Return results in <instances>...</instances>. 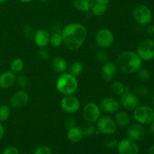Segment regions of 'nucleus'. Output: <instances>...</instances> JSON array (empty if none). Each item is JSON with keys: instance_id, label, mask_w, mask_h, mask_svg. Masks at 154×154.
Wrapping results in <instances>:
<instances>
[{"instance_id": "obj_1", "label": "nucleus", "mask_w": 154, "mask_h": 154, "mask_svg": "<svg viewBox=\"0 0 154 154\" xmlns=\"http://www.w3.org/2000/svg\"><path fill=\"white\" fill-rule=\"evenodd\" d=\"M63 44L72 51L79 50L87 38V29L83 24L72 23L68 24L61 32Z\"/></svg>"}, {"instance_id": "obj_2", "label": "nucleus", "mask_w": 154, "mask_h": 154, "mask_svg": "<svg viewBox=\"0 0 154 154\" xmlns=\"http://www.w3.org/2000/svg\"><path fill=\"white\" fill-rule=\"evenodd\" d=\"M142 62L137 53L126 51L117 57L115 63L119 71L123 74L129 75L138 72L142 66Z\"/></svg>"}, {"instance_id": "obj_3", "label": "nucleus", "mask_w": 154, "mask_h": 154, "mask_svg": "<svg viewBox=\"0 0 154 154\" xmlns=\"http://www.w3.org/2000/svg\"><path fill=\"white\" fill-rule=\"evenodd\" d=\"M56 88L63 96L74 95L78 88V81L76 77L69 72L60 75L56 81Z\"/></svg>"}, {"instance_id": "obj_4", "label": "nucleus", "mask_w": 154, "mask_h": 154, "mask_svg": "<svg viewBox=\"0 0 154 154\" xmlns=\"http://www.w3.org/2000/svg\"><path fill=\"white\" fill-rule=\"evenodd\" d=\"M132 15L135 22L141 26L148 25L153 19V13L148 6L138 5L135 6L132 11Z\"/></svg>"}, {"instance_id": "obj_5", "label": "nucleus", "mask_w": 154, "mask_h": 154, "mask_svg": "<svg viewBox=\"0 0 154 154\" xmlns=\"http://www.w3.org/2000/svg\"><path fill=\"white\" fill-rule=\"evenodd\" d=\"M133 118L141 125H149L154 118V110L147 105H139L133 111Z\"/></svg>"}, {"instance_id": "obj_6", "label": "nucleus", "mask_w": 154, "mask_h": 154, "mask_svg": "<svg viewBox=\"0 0 154 154\" xmlns=\"http://www.w3.org/2000/svg\"><path fill=\"white\" fill-rule=\"evenodd\" d=\"M137 54L142 61L148 62L154 59V40L145 38L140 42L137 49Z\"/></svg>"}, {"instance_id": "obj_7", "label": "nucleus", "mask_w": 154, "mask_h": 154, "mask_svg": "<svg viewBox=\"0 0 154 154\" xmlns=\"http://www.w3.org/2000/svg\"><path fill=\"white\" fill-rule=\"evenodd\" d=\"M120 96V98L119 101H120V106L126 111H133L137 107L140 105L139 97L135 93L131 92L128 87L126 88V91Z\"/></svg>"}, {"instance_id": "obj_8", "label": "nucleus", "mask_w": 154, "mask_h": 154, "mask_svg": "<svg viewBox=\"0 0 154 154\" xmlns=\"http://www.w3.org/2000/svg\"><path fill=\"white\" fill-rule=\"evenodd\" d=\"M117 124L114 119L109 116H101L96 122V129L104 135H113L117 130Z\"/></svg>"}, {"instance_id": "obj_9", "label": "nucleus", "mask_w": 154, "mask_h": 154, "mask_svg": "<svg viewBox=\"0 0 154 154\" xmlns=\"http://www.w3.org/2000/svg\"><path fill=\"white\" fill-rule=\"evenodd\" d=\"M95 41L100 49L107 50L111 48L114 42V36L112 32L107 28L101 29L97 32Z\"/></svg>"}, {"instance_id": "obj_10", "label": "nucleus", "mask_w": 154, "mask_h": 154, "mask_svg": "<svg viewBox=\"0 0 154 154\" xmlns=\"http://www.w3.org/2000/svg\"><path fill=\"white\" fill-rule=\"evenodd\" d=\"M83 118L86 122L90 123H94L102 116V111L99 105L94 102H89L84 105L82 111Z\"/></svg>"}, {"instance_id": "obj_11", "label": "nucleus", "mask_w": 154, "mask_h": 154, "mask_svg": "<svg viewBox=\"0 0 154 154\" xmlns=\"http://www.w3.org/2000/svg\"><path fill=\"white\" fill-rule=\"evenodd\" d=\"M60 107L65 113L72 114L79 111L81 108V102L79 99L74 95L64 96L60 102Z\"/></svg>"}, {"instance_id": "obj_12", "label": "nucleus", "mask_w": 154, "mask_h": 154, "mask_svg": "<svg viewBox=\"0 0 154 154\" xmlns=\"http://www.w3.org/2000/svg\"><path fill=\"white\" fill-rule=\"evenodd\" d=\"M99 107L101 111L107 114H115L120 111L121 108L120 101L111 96L103 98L100 102Z\"/></svg>"}, {"instance_id": "obj_13", "label": "nucleus", "mask_w": 154, "mask_h": 154, "mask_svg": "<svg viewBox=\"0 0 154 154\" xmlns=\"http://www.w3.org/2000/svg\"><path fill=\"white\" fill-rule=\"evenodd\" d=\"M29 102V95L24 90L15 92L9 100V106L14 109H20L25 107Z\"/></svg>"}, {"instance_id": "obj_14", "label": "nucleus", "mask_w": 154, "mask_h": 154, "mask_svg": "<svg viewBox=\"0 0 154 154\" xmlns=\"http://www.w3.org/2000/svg\"><path fill=\"white\" fill-rule=\"evenodd\" d=\"M126 135H127L128 138L135 142H138V141H143L145 138L147 132L142 125L140 123H135V124L129 125L128 126Z\"/></svg>"}, {"instance_id": "obj_15", "label": "nucleus", "mask_w": 154, "mask_h": 154, "mask_svg": "<svg viewBox=\"0 0 154 154\" xmlns=\"http://www.w3.org/2000/svg\"><path fill=\"white\" fill-rule=\"evenodd\" d=\"M118 69L115 63L112 61H107L103 63L100 70L101 77L107 82H111L116 78Z\"/></svg>"}, {"instance_id": "obj_16", "label": "nucleus", "mask_w": 154, "mask_h": 154, "mask_svg": "<svg viewBox=\"0 0 154 154\" xmlns=\"http://www.w3.org/2000/svg\"><path fill=\"white\" fill-rule=\"evenodd\" d=\"M117 150L119 154H138L139 147L135 141L129 139L124 138L118 142Z\"/></svg>"}, {"instance_id": "obj_17", "label": "nucleus", "mask_w": 154, "mask_h": 154, "mask_svg": "<svg viewBox=\"0 0 154 154\" xmlns=\"http://www.w3.org/2000/svg\"><path fill=\"white\" fill-rule=\"evenodd\" d=\"M50 33L47 30L40 29L35 32L33 38L34 42L38 48H45L49 45Z\"/></svg>"}, {"instance_id": "obj_18", "label": "nucleus", "mask_w": 154, "mask_h": 154, "mask_svg": "<svg viewBox=\"0 0 154 154\" xmlns=\"http://www.w3.org/2000/svg\"><path fill=\"white\" fill-rule=\"evenodd\" d=\"M16 82V75L11 71H5L0 74V89L10 88Z\"/></svg>"}, {"instance_id": "obj_19", "label": "nucleus", "mask_w": 154, "mask_h": 154, "mask_svg": "<svg viewBox=\"0 0 154 154\" xmlns=\"http://www.w3.org/2000/svg\"><path fill=\"white\" fill-rule=\"evenodd\" d=\"M51 66L53 69L57 73L63 74L66 72V71L69 69V65L67 61L65 60L63 57H56L51 61Z\"/></svg>"}, {"instance_id": "obj_20", "label": "nucleus", "mask_w": 154, "mask_h": 154, "mask_svg": "<svg viewBox=\"0 0 154 154\" xmlns=\"http://www.w3.org/2000/svg\"><path fill=\"white\" fill-rule=\"evenodd\" d=\"M114 120L117 126L121 127H128L131 123V117L126 111H119L115 114Z\"/></svg>"}, {"instance_id": "obj_21", "label": "nucleus", "mask_w": 154, "mask_h": 154, "mask_svg": "<svg viewBox=\"0 0 154 154\" xmlns=\"http://www.w3.org/2000/svg\"><path fill=\"white\" fill-rule=\"evenodd\" d=\"M84 138L82 130L80 126H75L67 131V138L72 143H78Z\"/></svg>"}, {"instance_id": "obj_22", "label": "nucleus", "mask_w": 154, "mask_h": 154, "mask_svg": "<svg viewBox=\"0 0 154 154\" xmlns=\"http://www.w3.org/2000/svg\"><path fill=\"white\" fill-rule=\"evenodd\" d=\"M94 3V0H72L75 8L81 12L90 11Z\"/></svg>"}, {"instance_id": "obj_23", "label": "nucleus", "mask_w": 154, "mask_h": 154, "mask_svg": "<svg viewBox=\"0 0 154 154\" xmlns=\"http://www.w3.org/2000/svg\"><path fill=\"white\" fill-rule=\"evenodd\" d=\"M24 69V62L22 59H14L10 65V71L14 75H20Z\"/></svg>"}, {"instance_id": "obj_24", "label": "nucleus", "mask_w": 154, "mask_h": 154, "mask_svg": "<svg viewBox=\"0 0 154 154\" xmlns=\"http://www.w3.org/2000/svg\"><path fill=\"white\" fill-rule=\"evenodd\" d=\"M126 88L127 87L125 86V84L120 81H116L113 82L111 84V87H110L111 93H114V95H117V96H121L126 91Z\"/></svg>"}, {"instance_id": "obj_25", "label": "nucleus", "mask_w": 154, "mask_h": 154, "mask_svg": "<svg viewBox=\"0 0 154 154\" xmlns=\"http://www.w3.org/2000/svg\"><path fill=\"white\" fill-rule=\"evenodd\" d=\"M69 73H70L71 75H72L75 77H78L81 75L83 72L84 70V66L83 64L79 61H75L71 64V66H69Z\"/></svg>"}, {"instance_id": "obj_26", "label": "nucleus", "mask_w": 154, "mask_h": 154, "mask_svg": "<svg viewBox=\"0 0 154 154\" xmlns=\"http://www.w3.org/2000/svg\"><path fill=\"white\" fill-rule=\"evenodd\" d=\"M108 11V5L103 4H100V3L95 2L94 5L92 7L91 11L94 16L96 17H102Z\"/></svg>"}, {"instance_id": "obj_27", "label": "nucleus", "mask_w": 154, "mask_h": 154, "mask_svg": "<svg viewBox=\"0 0 154 154\" xmlns=\"http://www.w3.org/2000/svg\"><path fill=\"white\" fill-rule=\"evenodd\" d=\"M63 44V38L61 33L54 32L50 36V42L49 45L54 48H57L61 46Z\"/></svg>"}, {"instance_id": "obj_28", "label": "nucleus", "mask_w": 154, "mask_h": 154, "mask_svg": "<svg viewBox=\"0 0 154 154\" xmlns=\"http://www.w3.org/2000/svg\"><path fill=\"white\" fill-rule=\"evenodd\" d=\"M82 130L84 137H90L96 132V128L93 125V123H84L82 126H80Z\"/></svg>"}, {"instance_id": "obj_29", "label": "nucleus", "mask_w": 154, "mask_h": 154, "mask_svg": "<svg viewBox=\"0 0 154 154\" xmlns=\"http://www.w3.org/2000/svg\"><path fill=\"white\" fill-rule=\"evenodd\" d=\"M11 116V108L9 105H0V123L8 120Z\"/></svg>"}, {"instance_id": "obj_30", "label": "nucleus", "mask_w": 154, "mask_h": 154, "mask_svg": "<svg viewBox=\"0 0 154 154\" xmlns=\"http://www.w3.org/2000/svg\"><path fill=\"white\" fill-rule=\"evenodd\" d=\"M16 82L17 86L21 89L24 90L29 85V78L28 77L23 74H20L19 76L16 78Z\"/></svg>"}, {"instance_id": "obj_31", "label": "nucleus", "mask_w": 154, "mask_h": 154, "mask_svg": "<svg viewBox=\"0 0 154 154\" xmlns=\"http://www.w3.org/2000/svg\"><path fill=\"white\" fill-rule=\"evenodd\" d=\"M138 74V77L141 81H147L150 79L151 77V73H150V70L146 68H142L139 69L137 72Z\"/></svg>"}, {"instance_id": "obj_32", "label": "nucleus", "mask_w": 154, "mask_h": 154, "mask_svg": "<svg viewBox=\"0 0 154 154\" xmlns=\"http://www.w3.org/2000/svg\"><path fill=\"white\" fill-rule=\"evenodd\" d=\"M134 93H135L138 97H139V96L145 97V96H147L149 95V93H150V90H149L148 87H146V86L139 85V86H137L136 87H135Z\"/></svg>"}, {"instance_id": "obj_33", "label": "nucleus", "mask_w": 154, "mask_h": 154, "mask_svg": "<svg viewBox=\"0 0 154 154\" xmlns=\"http://www.w3.org/2000/svg\"><path fill=\"white\" fill-rule=\"evenodd\" d=\"M96 58L98 62L102 63H105L108 60V54L105 50L101 49L100 51H97L96 54Z\"/></svg>"}, {"instance_id": "obj_34", "label": "nucleus", "mask_w": 154, "mask_h": 154, "mask_svg": "<svg viewBox=\"0 0 154 154\" xmlns=\"http://www.w3.org/2000/svg\"><path fill=\"white\" fill-rule=\"evenodd\" d=\"M33 154H53V151L49 146L42 145L35 150Z\"/></svg>"}, {"instance_id": "obj_35", "label": "nucleus", "mask_w": 154, "mask_h": 154, "mask_svg": "<svg viewBox=\"0 0 154 154\" xmlns=\"http://www.w3.org/2000/svg\"><path fill=\"white\" fill-rule=\"evenodd\" d=\"M38 55L39 58L43 60H48L51 58L50 51L45 48H39L38 51Z\"/></svg>"}, {"instance_id": "obj_36", "label": "nucleus", "mask_w": 154, "mask_h": 154, "mask_svg": "<svg viewBox=\"0 0 154 154\" xmlns=\"http://www.w3.org/2000/svg\"><path fill=\"white\" fill-rule=\"evenodd\" d=\"M77 126V121L75 117H69L66 120H65V126L66 129H69L72 127H75Z\"/></svg>"}, {"instance_id": "obj_37", "label": "nucleus", "mask_w": 154, "mask_h": 154, "mask_svg": "<svg viewBox=\"0 0 154 154\" xmlns=\"http://www.w3.org/2000/svg\"><path fill=\"white\" fill-rule=\"evenodd\" d=\"M117 145H118V141L115 139H108L105 143V147L110 150L116 148V147H117Z\"/></svg>"}, {"instance_id": "obj_38", "label": "nucleus", "mask_w": 154, "mask_h": 154, "mask_svg": "<svg viewBox=\"0 0 154 154\" xmlns=\"http://www.w3.org/2000/svg\"><path fill=\"white\" fill-rule=\"evenodd\" d=\"M23 33L27 38H31L32 36H34V30H33V28L31 26H26L23 29Z\"/></svg>"}, {"instance_id": "obj_39", "label": "nucleus", "mask_w": 154, "mask_h": 154, "mask_svg": "<svg viewBox=\"0 0 154 154\" xmlns=\"http://www.w3.org/2000/svg\"><path fill=\"white\" fill-rule=\"evenodd\" d=\"M2 154H20V152L17 147H8L3 150Z\"/></svg>"}, {"instance_id": "obj_40", "label": "nucleus", "mask_w": 154, "mask_h": 154, "mask_svg": "<svg viewBox=\"0 0 154 154\" xmlns=\"http://www.w3.org/2000/svg\"><path fill=\"white\" fill-rule=\"evenodd\" d=\"M147 32L150 37L154 38V24L148 26V27L147 29Z\"/></svg>"}, {"instance_id": "obj_41", "label": "nucleus", "mask_w": 154, "mask_h": 154, "mask_svg": "<svg viewBox=\"0 0 154 154\" xmlns=\"http://www.w3.org/2000/svg\"><path fill=\"white\" fill-rule=\"evenodd\" d=\"M5 133V128L0 123V141L4 138Z\"/></svg>"}, {"instance_id": "obj_42", "label": "nucleus", "mask_w": 154, "mask_h": 154, "mask_svg": "<svg viewBox=\"0 0 154 154\" xmlns=\"http://www.w3.org/2000/svg\"><path fill=\"white\" fill-rule=\"evenodd\" d=\"M94 2L96 3H100V4H103V5H108L110 3V2H111V0H94Z\"/></svg>"}, {"instance_id": "obj_43", "label": "nucleus", "mask_w": 154, "mask_h": 154, "mask_svg": "<svg viewBox=\"0 0 154 154\" xmlns=\"http://www.w3.org/2000/svg\"><path fill=\"white\" fill-rule=\"evenodd\" d=\"M150 132L152 134V135H154V118L153 120H152L151 123H150Z\"/></svg>"}, {"instance_id": "obj_44", "label": "nucleus", "mask_w": 154, "mask_h": 154, "mask_svg": "<svg viewBox=\"0 0 154 154\" xmlns=\"http://www.w3.org/2000/svg\"><path fill=\"white\" fill-rule=\"evenodd\" d=\"M147 154H154V145H152L151 147H149Z\"/></svg>"}, {"instance_id": "obj_45", "label": "nucleus", "mask_w": 154, "mask_h": 154, "mask_svg": "<svg viewBox=\"0 0 154 154\" xmlns=\"http://www.w3.org/2000/svg\"><path fill=\"white\" fill-rule=\"evenodd\" d=\"M19 2L22 3H29V2H31L34 1V0H18Z\"/></svg>"}, {"instance_id": "obj_46", "label": "nucleus", "mask_w": 154, "mask_h": 154, "mask_svg": "<svg viewBox=\"0 0 154 154\" xmlns=\"http://www.w3.org/2000/svg\"><path fill=\"white\" fill-rule=\"evenodd\" d=\"M152 105H153V107L154 108V94H153V97H152Z\"/></svg>"}, {"instance_id": "obj_47", "label": "nucleus", "mask_w": 154, "mask_h": 154, "mask_svg": "<svg viewBox=\"0 0 154 154\" xmlns=\"http://www.w3.org/2000/svg\"><path fill=\"white\" fill-rule=\"evenodd\" d=\"M6 1H7V0H0V5L3 4V3H5V2Z\"/></svg>"}, {"instance_id": "obj_48", "label": "nucleus", "mask_w": 154, "mask_h": 154, "mask_svg": "<svg viewBox=\"0 0 154 154\" xmlns=\"http://www.w3.org/2000/svg\"><path fill=\"white\" fill-rule=\"evenodd\" d=\"M40 2H48V0H39Z\"/></svg>"}]
</instances>
